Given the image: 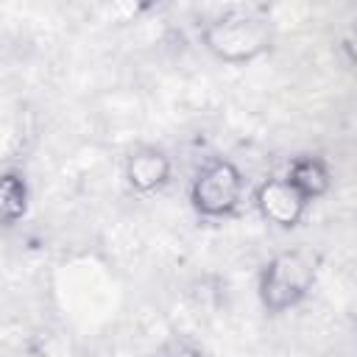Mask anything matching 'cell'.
Wrapping results in <instances>:
<instances>
[{"label": "cell", "mask_w": 357, "mask_h": 357, "mask_svg": "<svg viewBox=\"0 0 357 357\" xmlns=\"http://www.w3.org/2000/svg\"><path fill=\"white\" fill-rule=\"evenodd\" d=\"M273 28L265 17L251 11H229L204 28V45L220 61L243 64L271 50Z\"/></svg>", "instance_id": "6da1fadb"}, {"label": "cell", "mask_w": 357, "mask_h": 357, "mask_svg": "<svg viewBox=\"0 0 357 357\" xmlns=\"http://www.w3.org/2000/svg\"><path fill=\"white\" fill-rule=\"evenodd\" d=\"M315 273H318V259L310 251L293 248V251L276 254L259 276L262 304L271 312H284L296 307L315 284Z\"/></svg>", "instance_id": "7a4b0ae2"}, {"label": "cell", "mask_w": 357, "mask_h": 357, "mask_svg": "<svg viewBox=\"0 0 357 357\" xmlns=\"http://www.w3.org/2000/svg\"><path fill=\"white\" fill-rule=\"evenodd\" d=\"M192 206L206 218H226L240 206L243 198V176L231 162L215 159L209 162L192 181L190 190Z\"/></svg>", "instance_id": "3957f363"}, {"label": "cell", "mask_w": 357, "mask_h": 357, "mask_svg": "<svg viewBox=\"0 0 357 357\" xmlns=\"http://www.w3.org/2000/svg\"><path fill=\"white\" fill-rule=\"evenodd\" d=\"M307 198L287 181V176L279 178H268L259 184L257 190V206L259 215L273 223V226H296L301 220V215L307 212Z\"/></svg>", "instance_id": "277c9868"}, {"label": "cell", "mask_w": 357, "mask_h": 357, "mask_svg": "<svg viewBox=\"0 0 357 357\" xmlns=\"http://www.w3.org/2000/svg\"><path fill=\"white\" fill-rule=\"evenodd\" d=\"M167 176H170V159L156 148H139L126 162V178L139 192H151L162 187Z\"/></svg>", "instance_id": "5b68a950"}, {"label": "cell", "mask_w": 357, "mask_h": 357, "mask_svg": "<svg viewBox=\"0 0 357 357\" xmlns=\"http://www.w3.org/2000/svg\"><path fill=\"white\" fill-rule=\"evenodd\" d=\"M287 181H290L307 201H312V198H318V195H324V192L329 190V170H326V165H324L321 159H315V156H301V159H296V162L290 165Z\"/></svg>", "instance_id": "8992f818"}, {"label": "cell", "mask_w": 357, "mask_h": 357, "mask_svg": "<svg viewBox=\"0 0 357 357\" xmlns=\"http://www.w3.org/2000/svg\"><path fill=\"white\" fill-rule=\"evenodd\" d=\"M28 206V190L25 181L14 173L0 176V223H14L25 215Z\"/></svg>", "instance_id": "52a82bcc"}]
</instances>
